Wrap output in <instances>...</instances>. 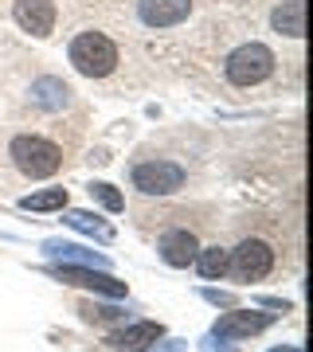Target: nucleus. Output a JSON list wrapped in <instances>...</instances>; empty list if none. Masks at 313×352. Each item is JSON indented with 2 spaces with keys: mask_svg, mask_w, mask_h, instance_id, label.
<instances>
[{
  "mask_svg": "<svg viewBox=\"0 0 313 352\" xmlns=\"http://www.w3.org/2000/svg\"><path fill=\"white\" fill-rule=\"evenodd\" d=\"M32 102H36L39 110L55 113L71 102V87H67L63 78H36V82H32Z\"/></svg>",
  "mask_w": 313,
  "mask_h": 352,
  "instance_id": "4468645a",
  "label": "nucleus"
},
{
  "mask_svg": "<svg viewBox=\"0 0 313 352\" xmlns=\"http://www.w3.org/2000/svg\"><path fill=\"white\" fill-rule=\"evenodd\" d=\"M278 36H290V39H301L305 36V0H282L270 16Z\"/></svg>",
  "mask_w": 313,
  "mask_h": 352,
  "instance_id": "ddd939ff",
  "label": "nucleus"
},
{
  "mask_svg": "<svg viewBox=\"0 0 313 352\" xmlns=\"http://www.w3.org/2000/svg\"><path fill=\"white\" fill-rule=\"evenodd\" d=\"M133 188H141L145 196H173L184 188V168L173 161H141L133 168Z\"/></svg>",
  "mask_w": 313,
  "mask_h": 352,
  "instance_id": "39448f33",
  "label": "nucleus"
},
{
  "mask_svg": "<svg viewBox=\"0 0 313 352\" xmlns=\"http://www.w3.org/2000/svg\"><path fill=\"white\" fill-rule=\"evenodd\" d=\"M138 16L145 28H176L192 16V0H138Z\"/></svg>",
  "mask_w": 313,
  "mask_h": 352,
  "instance_id": "0eeeda50",
  "label": "nucleus"
},
{
  "mask_svg": "<svg viewBox=\"0 0 313 352\" xmlns=\"http://www.w3.org/2000/svg\"><path fill=\"white\" fill-rule=\"evenodd\" d=\"M204 298H208L212 305H231V302H235L231 294H219V289H204Z\"/></svg>",
  "mask_w": 313,
  "mask_h": 352,
  "instance_id": "6ab92c4d",
  "label": "nucleus"
},
{
  "mask_svg": "<svg viewBox=\"0 0 313 352\" xmlns=\"http://www.w3.org/2000/svg\"><path fill=\"white\" fill-rule=\"evenodd\" d=\"M227 270L239 282H259V278H266L274 270V251L263 239H243L235 251L227 254Z\"/></svg>",
  "mask_w": 313,
  "mask_h": 352,
  "instance_id": "20e7f679",
  "label": "nucleus"
},
{
  "mask_svg": "<svg viewBox=\"0 0 313 352\" xmlns=\"http://www.w3.org/2000/svg\"><path fill=\"white\" fill-rule=\"evenodd\" d=\"M164 337V329L157 321H138V325L122 329V333H114L110 337V349L114 352H149L157 340Z\"/></svg>",
  "mask_w": 313,
  "mask_h": 352,
  "instance_id": "f8f14e48",
  "label": "nucleus"
},
{
  "mask_svg": "<svg viewBox=\"0 0 313 352\" xmlns=\"http://www.w3.org/2000/svg\"><path fill=\"white\" fill-rule=\"evenodd\" d=\"M270 71H274V51L266 43H243L224 63V78L231 87H259L263 78H270Z\"/></svg>",
  "mask_w": 313,
  "mask_h": 352,
  "instance_id": "f03ea898",
  "label": "nucleus"
},
{
  "mask_svg": "<svg viewBox=\"0 0 313 352\" xmlns=\"http://www.w3.org/2000/svg\"><path fill=\"white\" fill-rule=\"evenodd\" d=\"M55 278H59V282H67V286L106 294V298H122V294H125V282L110 278L106 270H94V266H59V270H55Z\"/></svg>",
  "mask_w": 313,
  "mask_h": 352,
  "instance_id": "423d86ee",
  "label": "nucleus"
},
{
  "mask_svg": "<svg viewBox=\"0 0 313 352\" xmlns=\"http://www.w3.org/2000/svg\"><path fill=\"white\" fill-rule=\"evenodd\" d=\"M24 212H63L67 208V188H43V192H32L20 200Z\"/></svg>",
  "mask_w": 313,
  "mask_h": 352,
  "instance_id": "dca6fc26",
  "label": "nucleus"
},
{
  "mask_svg": "<svg viewBox=\"0 0 313 352\" xmlns=\"http://www.w3.org/2000/svg\"><path fill=\"white\" fill-rule=\"evenodd\" d=\"M43 254L55 258L59 266H94V270H110V258L106 254H94L78 243H63V239H47L43 243Z\"/></svg>",
  "mask_w": 313,
  "mask_h": 352,
  "instance_id": "9d476101",
  "label": "nucleus"
},
{
  "mask_svg": "<svg viewBox=\"0 0 313 352\" xmlns=\"http://www.w3.org/2000/svg\"><path fill=\"white\" fill-rule=\"evenodd\" d=\"M8 153H12L16 168L24 176H32V180H43V176H55L63 164V149L59 145H51V141L43 138H32V133H24V138H16L12 145H8Z\"/></svg>",
  "mask_w": 313,
  "mask_h": 352,
  "instance_id": "7ed1b4c3",
  "label": "nucleus"
},
{
  "mask_svg": "<svg viewBox=\"0 0 313 352\" xmlns=\"http://www.w3.org/2000/svg\"><path fill=\"white\" fill-rule=\"evenodd\" d=\"M196 270H200L204 278L227 274V251L224 247H204V251H196Z\"/></svg>",
  "mask_w": 313,
  "mask_h": 352,
  "instance_id": "f3484780",
  "label": "nucleus"
},
{
  "mask_svg": "<svg viewBox=\"0 0 313 352\" xmlns=\"http://www.w3.org/2000/svg\"><path fill=\"white\" fill-rule=\"evenodd\" d=\"M90 200H98L102 208H106V212H122L125 208V200H122V192L114 188V184H102V180H94V184H90Z\"/></svg>",
  "mask_w": 313,
  "mask_h": 352,
  "instance_id": "a211bd4d",
  "label": "nucleus"
},
{
  "mask_svg": "<svg viewBox=\"0 0 313 352\" xmlns=\"http://www.w3.org/2000/svg\"><path fill=\"white\" fill-rule=\"evenodd\" d=\"M67 59L75 67L78 75L87 78H106L118 67V47H114L110 36H102V32H78L71 39V47H67Z\"/></svg>",
  "mask_w": 313,
  "mask_h": 352,
  "instance_id": "f257e3e1",
  "label": "nucleus"
},
{
  "mask_svg": "<svg viewBox=\"0 0 313 352\" xmlns=\"http://www.w3.org/2000/svg\"><path fill=\"white\" fill-rule=\"evenodd\" d=\"M270 352H301V349H294V344H290V349H270Z\"/></svg>",
  "mask_w": 313,
  "mask_h": 352,
  "instance_id": "4be33fe9",
  "label": "nucleus"
},
{
  "mask_svg": "<svg viewBox=\"0 0 313 352\" xmlns=\"http://www.w3.org/2000/svg\"><path fill=\"white\" fill-rule=\"evenodd\" d=\"M157 251H161V258L169 266H192L196 263V251H200V243L192 239V231H180V227H173V231H164L161 243H157Z\"/></svg>",
  "mask_w": 313,
  "mask_h": 352,
  "instance_id": "9b49d317",
  "label": "nucleus"
},
{
  "mask_svg": "<svg viewBox=\"0 0 313 352\" xmlns=\"http://www.w3.org/2000/svg\"><path fill=\"white\" fill-rule=\"evenodd\" d=\"M184 349H188L184 340H164L161 349H153V352H184Z\"/></svg>",
  "mask_w": 313,
  "mask_h": 352,
  "instance_id": "aec40b11",
  "label": "nucleus"
},
{
  "mask_svg": "<svg viewBox=\"0 0 313 352\" xmlns=\"http://www.w3.org/2000/svg\"><path fill=\"white\" fill-rule=\"evenodd\" d=\"M200 352H231V349H215V337H208V340L200 344Z\"/></svg>",
  "mask_w": 313,
  "mask_h": 352,
  "instance_id": "412c9836",
  "label": "nucleus"
},
{
  "mask_svg": "<svg viewBox=\"0 0 313 352\" xmlns=\"http://www.w3.org/2000/svg\"><path fill=\"white\" fill-rule=\"evenodd\" d=\"M12 16L24 32H32V36H39V39L55 32V4H51V0H16Z\"/></svg>",
  "mask_w": 313,
  "mask_h": 352,
  "instance_id": "1a4fd4ad",
  "label": "nucleus"
},
{
  "mask_svg": "<svg viewBox=\"0 0 313 352\" xmlns=\"http://www.w3.org/2000/svg\"><path fill=\"white\" fill-rule=\"evenodd\" d=\"M63 223L83 231V235H94L98 243H114V227L106 219H98L94 212H78V208H63Z\"/></svg>",
  "mask_w": 313,
  "mask_h": 352,
  "instance_id": "2eb2a0df",
  "label": "nucleus"
},
{
  "mask_svg": "<svg viewBox=\"0 0 313 352\" xmlns=\"http://www.w3.org/2000/svg\"><path fill=\"white\" fill-rule=\"evenodd\" d=\"M274 317L270 314H250V309H239V314H224L219 321L212 325V337L219 340H247L255 333H263Z\"/></svg>",
  "mask_w": 313,
  "mask_h": 352,
  "instance_id": "6e6552de",
  "label": "nucleus"
}]
</instances>
